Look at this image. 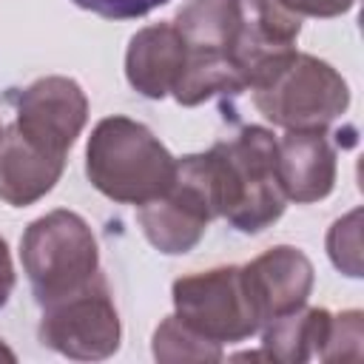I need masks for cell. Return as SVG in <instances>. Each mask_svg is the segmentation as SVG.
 <instances>
[{"mask_svg": "<svg viewBox=\"0 0 364 364\" xmlns=\"http://www.w3.org/2000/svg\"><path fill=\"white\" fill-rule=\"evenodd\" d=\"M85 173L108 199L145 205L171 188L176 159L142 122L105 117L88 136Z\"/></svg>", "mask_w": 364, "mask_h": 364, "instance_id": "cell-1", "label": "cell"}, {"mask_svg": "<svg viewBox=\"0 0 364 364\" xmlns=\"http://www.w3.org/2000/svg\"><path fill=\"white\" fill-rule=\"evenodd\" d=\"M210 165L219 193V216L242 233H262L284 213V191L276 171V136L247 125L236 136L216 142Z\"/></svg>", "mask_w": 364, "mask_h": 364, "instance_id": "cell-2", "label": "cell"}, {"mask_svg": "<svg viewBox=\"0 0 364 364\" xmlns=\"http://www.w3.org/2000/svg\"><path fill=\"white\" fill-rule=\"evenodd\" d=\"M173 26L185 43V68L171 91L179 105H199L216 94L245 88L230 60L236 37L233 0H188Z\"/></svg>", "mask_w": 364, "mask_h": 364, "instance_id": "cell-3", "label": "cell"}, {"mask_svg": "<svg viewBox=\"0 0 364 364\" xmlns=\"http://www.w3.org/2000/svg\"><path fill=\"white\" fill-rule=\"evenodd\" d=\"M20 259L40 304L82 287L100 273L97 239L74 210H51L34 219L20 239Z\"/></svg>", "mask_w": 364, "mask_h": 364, "instance_id": "cell-4", "label": "cell"}, {"mask_svg": "<svg viewBox=\"0 0 364 364\" xmlns=\"http://www.w3.org/2000/svg\"><path fill=\"white\" fill-rule=\"evenodd\" d=\"M264 119L284 131H324L350 105L344 77L313 54H293L267 82L253 88Z\"/></svg>", "mask_w": 364, "mask_h": 364, "instance_id": "cell-5", "label": "cell"}, {"mask_svg": "<svg viewBox=\"0 0 364 364\" xmlns=\"http://www.w3.org/2000/svg\"><path fill=\"white\" fill-rule=\"evenodd\" d=\"M219 216L216 176L208 154L176 159L171 188L139 205V225L148 242L168 256L188 253L205 236V228Z\"/></svg>", "mask_w": 364, "mask_h": 364, "instance_id": "cell-6", "label": "cell"}, {"mask_svg": "<svg viewBox=\"0 0 364 364\" xmlns=\"http://www.w3.org/2000/svg\"><path fill=\"white\" fill-rule=\"evenodd\" d=\"M173 316L199 336L225 344L250 338L262 313L247 287L245 267H213L173 282Z\"/></svg>", "mask_w": 364, "mask_h": 364, "instance_id": "cell-7", "label": "cell"}, {"mask_svg": "<svg viewBox=\"0 0 364 364\" xmlns=\"http://www.w3.org/2000/svg\"><path fill=\"white\" fill-rule=\"evenodd\" d=\"M40 307V341L60 355L100 361L117 353L122 327L102 273H94L82 287Z\"/></svg>", "mask_w": 364, "mask_h": 364, "instance_id": "cell-8", "label": "cell"}, {"mask_svg": "<svg viewBox=\"0 0 364 364\" xmlns=\"http://www.w3.org/2000/svg\"><path fill=\"white\" fill-rule=\"evenodd\" d=\"M233 17L236 37L230 60L245 88L253 91L296 54L301 17L284 9L282 0H233Z\"/></svg>", "mask_w": 364, "mask_h": 364, "instance_id": "cell-9", "label": "cell"}, {"mask_svg": "<svg viewBox=\"0 0 364 364\" xmlns=\"http://www.w3.org/2000/svg\"><path fill=\"white\" fill-rule=\"evenodd\" d=\"M88 119L85 91L68 77H43L17 97V128L46 151L65 154Z\"/></svg>", "mask_w": 364, "mask_h": 364, "instance_id": "cell-10", "label": "cell"}, {"mask_svg": "<svg viewBox=\"0 0 364 364\" xmlns=\"http://www.w3.org/2000/svg\"><path fill=\"white\" fill-rule=\"evenodd\" d=\"M245 279L264 324L273 316L307 304V296L313 290V264L301 250L279 245L245 264Z\"/></svg>", "mask_w": 364, "mask_h": 364, "instance_id": "cell-11", "label": "cell"}, {"mask_svg": "<svg viewBox=\"0 0 364 364\" xmlns=\"http://www.w3.org/2000/svg\"><path fill=\"white\" fill-rule=\"evenodd\" d=\"M276 171L287 199L318 202L336 185V151L324 131H287L276 139Z\"/></svg>", "mask_w": 364, "mask_h": 364, "instance_id": "cell-12", "label": "cell"}, {"mask_svg": "<svg viewBox=\"0 0 364 364\" xmlns=\"http://www.w3.org/2000/svg\"><path fill=\"white\" fill-rule=\"evenodd\" d=\"M65 154H54L31 142L17 125L0 139V199L23 208L43 199L63 176Z\"/></svg>", "mask_w": 364, "mask_h": 364, "instance_id": "cell-13", "label": "cell"}, {"mask_svg": "<svg viewBox=\"0 0 364 364\" xmlns=\"http://www.w3.org/2000/svg\"><path fill=\"white\" fill-rule=\"evenodd\" d=\"M185 68V43L173 23L139 28L125 51V77L134 91L148 100H162L173 91Z\"/></svg>", "mask_w": 364, "mask_h": 364, "instance_id": "cell-14", "label": "cell"}, {"mask_svg": "<svg viewBox=\"0 0 364 364\" xmlns=\"http://www.w3.org/2000/svg\"><path fill=\"white\" fill-rule=\"evenodd\" d=\"M330 310L324 307H299L282 316L267 318L262 327V350L270 361L282 364H301L321 355L327 330H330Z\"/></svg>", "mask_w": 364, "mask_h": 364, "instance_id": "cell-15", "label": "cell"}, {"mask_svg": "<svg viewBox=\"0 0 364 364\" xmlns=\"http://www.w3.org/2000/svg\"><path fill=\"white\" fill-rule=\"evenodd\" d=\"M154 358L156 361H219L222 344L199 336L176 316H168L154 330Z\"/></svg>", "mask_w": 364, "mask_h": 364, "instance_id": "cell-16", "label": "cell"}, {"mask_svg": "<svg viewBox=\"0 0 364 364\" xmlns=\"http://www.w3.org/2000/svg\"><path fill=\"white\" fill-rule=\"evenodd\" d=\"M364 355V316L361 310H344L330 316V330L318 361H361Z\"/></svg>", "mask_w": 364, "mask_h": 364, "instance_id": "cell-17", "label": "cell"}, {"mask_svg": "<svg viewBox=\"0 0 364 364\" xmlns=\"http://www.w3.org/2000/svg\"><path fill=\"white\" fill-rule=\"evenodd\" d=\"M327 253L341 273L353 279L361 276V210L358 208L333 222L327 233Z\"/></svg>", "mask_w": 364, "mask_h": 364, "instance_id": "cell-18", "label": "cell"}, {"mask_svg": "<svg viewBox=\"0 0 364 364\" xmlns=\"http://www.w3.org/2000/svg\"><path fill=\"white\" fill-rule=\"evenodd\" d=\"M71 3L105 20H136L165 6L168 0H71Z\"/></svg>", "mask_w": 364, "mask_h": 364, "instance_id": "cell-19", "label": "cell"}, {"mask_svg": "<svg viewBox=\"0 0 364 364\" xmlns=\"http://www.w3.org/2000/svg\"><path fill=\"white\" fill-rule=\"evenodd\" d=\"M296 17H338L353 9L355 0H282Z\"/></svg>", "mask_w": 364, "mask_h": 364, "instance_id": "cell-20", "label": "cell"}, {"mask_svg": "<svg viewBox=\"0 0 364 364\" xmlns=\"http://www.w3.org/2000/svg\"><path fill=\"white\" fill-rule=\"evenodd\" d=\"M11 290H14V267H11L9 247H6V242L0 239V307L9 301Z\"/></svg>", "mask_w": 364, "mask_h": 364, "instance_id": "cell-21", "label": "cell"}, {"mask_svg": "<svg viewBox=\"0 0 364 364\" xmlns=\"http://www.w3.org/2000/svg\"><path fill=\"white\" fill-rule=\"evenodd\" d=\"M0 361H14V353L0 341Z\"/></svg>", "mask_w": 364, "mask_h": 364, "instance_id": "cell-22", "label": "cell"}, {"mask_svg": "<svg viewBox=\"0 0 364 364\" xmlns=\"http://www.w3.org/2000/svg\"><path fill=\"white\" fill-rule=\"evenodd\" d=\"M0 139H3V128H0Z\"/></svg>", "mask_w": 364, "mask_h": 364, "instance_id": "cell-23", "label": "cell"}]
</instances>
